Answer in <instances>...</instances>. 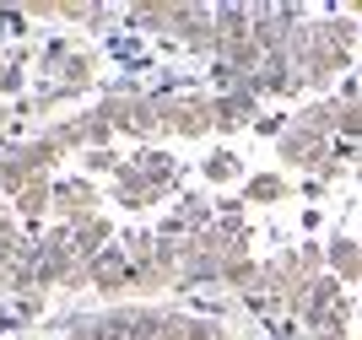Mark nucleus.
<instances>
[{
	"mask_svg": "<svg viewBox=\"0 0 362 340\" xmlns=\"http://www.w3.org/2000/svg\"><path fill=\"white\" fill-rule=\"evenodd\" d=\"M151 98H157V92H151ZM157 124H163V141H200V135L216 130V98H206V92L157 98Z\"/></svg>",
	"mask_w": 362,
	"mask_h": 340,
	"instance_id": "nucleus-1",
	"label": "nucleus"
},
{
	"mask_svg": "<svg viewBox=\"0 0 362 340\" xmlns=\"http://www.w3.org/2000/svg\"><path fill=\"white\" fill-rule=\"evenodd\" d=\"M276 157L287 168H298L303 178H314L319 168L335 157V141H325V135H314V130H303V124H287V135L276 141Z\"/></svg>",
	"mask_w": 362,
	"mask_h": 340,
	"instance_id": "nucleus-2",
	"label": "nucleus"
},
{
	"mask_svg": "<svg viewBox=\"0 0 362 340\" xmlns=\"http://www.w3.org/2000/svg\"><path fill=\"white\" fill-rule=\"evenodd\" d=\"M103 194H98V184H92L87 173H76V178H54V222L60 227H76V222H87V216H103Z\"/></svg>",
	"mask_w": 362,
	"mask_h": 340,
	"instance_id": "nucleus-3",
	"label": "nucleus"
},
{
	"mask_svg": "<svg viewBox=\"0 0 362 340\" xmlns=\"http://www.w3.org/2000/svg\"><path fill=\"white\" fill-rule=\"evenodd\" d=\"M259 119H265V98H255V92H227V98H216V135H233V130H255Z\"/></svg>",
	"mask_w": 362,
	"mask_h": 340,
	"instance_id": "nucleus-4",
	"label": "nucleus"
},
{
	"mask_svg": "<svg viewBox=\"0 0 362 340\" xmlns=\"http://www.w3.org/2000/svg\"><path fill=\"white\" fill-rule=\"evenodd\" d=\"M325 265L341 286H357L362 281V243L351 233H330L325 238Z\"/></svg>",
	"mask_w": 362,
	"mask_h": 340,
	"instance_id": "nucleus-5",
	"label": "nucleus"
},
{
	"mask_svg": "<svg viewBox=\"0 0 362 340\" xmlns=\"http://www.w3.org/2000/svg\"><path fill=\"white\" fill-rule=\"evenodd\" d=\"M124 28H130V33H163V38H179V6H173V0L124 6Z\"/></svg>",
	"mask_w": 362,
	"mask_h": 340,
	"instance_id": "nucleus-6",
	"label": "nucleus"
},
{
	"mask_svg": "<svg viewBox=\"0 0 362 340\" xmlns=\"http://www.w3.org/2000/svg\"><path fill=\"white\" fill-rule=\"evenodd\" d=\"M157 200H168V189H157V184H151L136 163H124L119 173H114V206L141 211V206H157Z\"/></svg>",
	"mask_w": 362,
	"mask_h": 340,
	"instance_id": "nucleus-7",
	"label": "nucleus"
},
{
	"mask_svg": "<svg viewBox=\"0 0 362 340\" xmlns=\"http://www.w3.org/2000/svg\"><path fill=\"white\" fill-rule=\"evenodd\" d=\"M92 292H108V297L130 292V254H124V243H114V249H103L92 259Z\"/></svg>",
	"mask_w": 362,
	"mask_h": 340,
	"instance_id": "nucleus-8",
	"label": "nucleus"
},
{
	"mask_svg": "<svg viewBox=\"0 0 362 340\" xmlns=\"http://www.w3.org/2000/svg\"><path fill=\"white\" fill-rule=\"evenodd\" d=\"M341 114H346V103H341V98H308V103L292 114V124L325 135V141H341Z\"/></svg>",
	"mask_w": 362,
	"mask_h": 340,
	"instance_id": "nucleus-9",
	"label": "nucleus"
},
{
	"mask_svg": "<svg viewBox=\"0 0 362 340\" xmlns=\"http://www.w3.org/2000/svg\"><path fill=\"white\" fill-rule=\"evenodd\" d=\"M173 222H179V233H206V227H216V200L200 189H184L179 194V211H173Z\"/></svg>",
	"mask_w": 362,
	"mask_h": 340,
	"instance_id": "nucleus-10",
	"label": "nucleus"
},
{
	"mask_svg": "<svg viewBox=\"0 0 362 340\" xmlns=\"http://www.w3.org/2000/svg\"><path fill=\"white\" fill-rule=\"evenodd\" d=\"M11 211H16L22 227H38V216H54V184H49V178H33L28 189L11 200Z\"/></svg>",
	"mask_w": 362,
	"mask_h": 340,
	"instance_id": "nucleus-11",
	"label": "nucleus"
},
{
	"mask_svg": "<svg viewBox=\"0 0 362 340\" xmlns=\"http://www.w3.org/2000/svg\"><path fill=\"white\" fill-rule=\"evenodd\" d=\"M292 200V178L287 173H255L243 178V206H281Z\"/></svg>",
	"mask_w": 362,
	"mask_h": 340,
	"instance_id": "nucleus-12",
	"label": "nucleus"
},
{
	"mask_svg": "<svg viewBox=\"0 0 362 340\" xmlns=\"http://www.w3.org/2000/svg\"><path fill=\"white\" fill-rule=\"evenodd\" d=\"M259 270H265V259H255V254H238V259H227V265H222V292L249 297V292L259 286Z\"/></svg>",
	"mask_w": 362,
	"mask_h": 340,
	"instance_id": "nucleus-13",
	"label": "nucleus"
},
{
	"mask_svg": "<svg viewBox=\"0 0 362 340\" xmlns=\"http://www.w3.org/2000/svg\"><path fill=\"white\" fill-rule=\"evenodd\" d=\"M44 135H49V141H54L60 151H81V157L92 151V130H87V114L54 119V124H44Z\"/></svg>",
	"mask_w": 362,
	"mask_h": 340,
	"instance_id": "nucleus-14",
	"label": "nucleus"
},
{
	"mask_svg": "<svg viewBox=\"0 0 362 340\" xmlns=\"http://www.w3.org/2000/svg\"><path fill=\"white\" fill-rule=\"evenodd\" d=\"M200 178H206V184H238L243 178V157L238 151H211V157H206V163H200Z\"/></svg>",
	"mask_w": 362,
	"mask_h": 340,
	"instance_id": "nucleus-15",
	"label": "nucleus"
},
{
	"mask_svg": "<svg viewBox=\"0 0 362 340\" xmlns=\"http://www.w3.org/2000/svg\"><path fill=\"white\" fill-rule=\"evenodd\" d=\"M81 168H87V178H114L124 168V157L114 146H103V151H87V157H81Z\"/></svg>",
	"mask_w": 362,
	"mask_h": 340,
	"instance_id": "nucleus-16",
	"label": "nucleus"
},
{
	"mask_svg": "<svg viewBox=\"0 0 362 340\" xmlns=\"http://www.w3.org/2000/svg\"><path fill=\"white\" fill-rule=\"evenodd\" d=\"M103 49H108V54H114V59H124L130 71H136L141 59H146V54H141V33H114V38H108Z\"/></svg>",
	"mask_w": 362,
	"mask_h": 340,
	"instance_id": "nucleus-17",
	"label": "nucleus"
},
{
	"mask_svg": "<svg viewBox=\"0 0 362 340\" xmlns=\"http://www.w3.org/2000/svg\"><path fill=\"white\" fill-rule=\"evenodd\" d=\"M341 103H346V98H341ZM341 141H362V103H346V114H341Z\"/></svg>",
	"mask_w": 362,
	"mask_h": 340,
	"instance_id": "nucleus-18",
	"label": "nucleus"
},
{
	"mask_svg": "<svg viewBox=\"0 0 362 340\" xmlns=\"http://www.w3.org/2000/svg\"><path fill=\"white\" fill-rule=\"evenodd\" d=\"M22 87H28V71H22V65H6V76H0V98H16V103H22Z\"/></svg>",
	"mask_w": 362,
	"mask_h": 340,
	"instance_id": "nucleus-19",
	"label": "nucleus"
},
{
	"mask_svg": "<svg viewBox=\"0 0 362 340\" xmlns=\"http://www.w3.org/2000/svg\"><path fill=\"white\" fill-rule=\"evenodd\" d=\"M298 189H303V200H325V189H330V184H325V178H303Z\"/></svg>",
	"mask_w": 362,
	"mask_h": 340,
	"instance_id": "nucleus-20",
	"label": "nucleus"
},
{
	"mask_svg": "<svg viewBox=\"0 0 362 340\" xmlns=\"http://www.w3.org/2000/svg\"><path fill=\"white\" fill-rule=\"evenodd\" d=\"M314 340H351V329H319Z\"/></svg>",
	"mask_w": 362,
	"mask_h": 340,
	"instance_id": "nucleus-21",
	"label": "nucleus"
},
{
	"mask_svg": "<svg viewBox=\"0 0 362 340\" xmlns=\"http://www.w3.org/2000/svg\"><path fill=\"white\" fill-rule=\"evenodd\" d=\"M6 119H11V108H6V103H0V124H6Z\"/></svg>",
	"mask_w": 362,
	"mask_h": 340,
	"instance_id": "nucleus-22",
	"label": "nucleus"
}]
</instances>
